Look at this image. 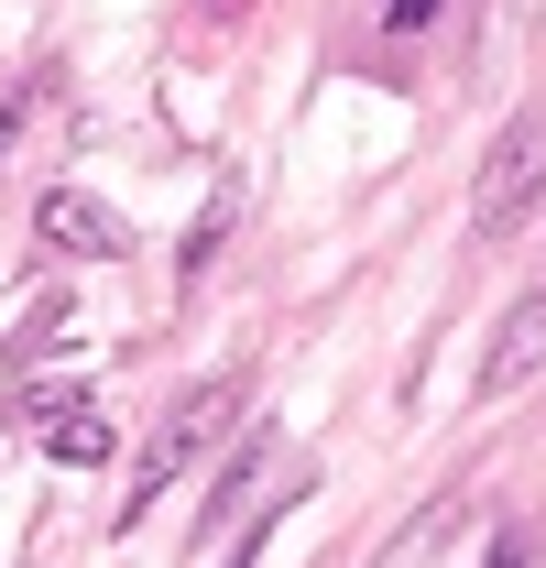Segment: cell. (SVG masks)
Listing matches in <instances>:
<instances>
[{
    "label": "cell",
    "instance_id": "1",
    "mask_svg": "<svg viewBox=\"0 0 546 568\" xmlns=\"http://www.w3.org/2000/svg\"><path fill=\"white\" fill-rule=\"evenodd\" d=\"M241 405H252V372H208L186 405H164V426L142 437V459H132V503H121V514L142 525V514H153V503H164V493H175V481L208 459V448L241 426Z\"/></svg>",
    "mask_w": 546,
    "mask_h": 568
},
{
    "label": "cell",
    "instance_id": "2",
    "mask_svg": "<svg viewBox=\"0 0 546 568\" xmlns=\"http://www.w3.org/2000/svg\"><path fill=\"white\" fill-rule=\"evenodd\" d=\"M536 209H546V99H536V110H514L503 142L481 153V175H471V230H481V241H514Z\"/></svg>",
    "mask_w": 546,
    "mask_h": 568
},
{
    "label": "cell",
    "instance_id": "3",
    "mask_svg": "<svg viewBox=\"0 0 546 568\" xmlns=\"http://www.w3.org/2000/svg\"><path fill=\"white\" fill-rule=\"evenodd\" d=\"M536 372H546V284L503 306V328H492V351H481V394H525Z\"/></svg>",
    "mask_w": 546,
    "mask_h": 568
},
{
    "label": "cell",
    "instance_id": "4",
    "mask_svg": "<svg viewBox=\"0 0 546 568\" xmlns=\"http://www.w3.org/2000/svg\"><path fill=\"white\" fill-rule=\"evenodd\" d=\"M33 230L55 241V252H88V263H121L132 252V230L99 209V197H77V186H55V197H33Z\"/></svg>",
    "mask_w": 546,
    "mask_h": 568
},
{
    "label": "cell",
    "instance_id": "5",
    "mask_svg": "<svg viewBox=\"0 0 546 568\" xmlns=\"http://www.w3.org/2000/svg\"><path fill=\"white\" fill-rule=\"evenodd\" d=\"M44 459L55 470H99V459H121V437H110L99 405H67V416H44Z\"/></svg>",
    "mask_w": 546,
    "mask_h": 568
},
{
    "label": "cell",
    "instance_id": "6",
    "mask_svg": "<svg viewBox=\"0 0 546 568\" xmlns=\"http://www.w3.org/2000/svg\"><path fill=\"white\" fill-rule=\"evenodd\" d=\"M263 459H273V437H252V448L230 459V481H219V503H208V525H230V514L252 503V481H263Z\"/></svg>",
    "mask_w": 546,
    "mask_h": 568
},
{
    "label": "cell",
    "instance_id": "7",
    "mask_svg": "<svg viewBox=\"0 0 546 568\" xmlns=\"http://www.w3.org/2000/svg\"><path fill=\"white\" fill-rule=\"evenodd\" d=\"M437 11H448V0H372V22H383V33H426Z\"/></svg>",
    "mask_w": 546,
    "mask_h": 568
},
{
    "label": "cell",
    "instance_id": "8",
    "mask_svg": "<svg viewBox=\"0 0 546 568\" xmlns=\"http://www.w3.org/2000/svg\"><path fill=\"white\" fill-rule=\"evenodd\" d=\"M481 568H536V536H525V525H492V547H481Z\"/></svg>",
    "mask_w": 546,
    "mask_h": 568
}]
</instances>
